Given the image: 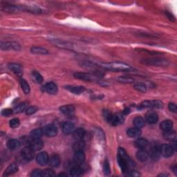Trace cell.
Returning <instances> with one entry per match:
<instances>
[{
    "mask_svg": "<svg viewBox=\"0 0 177 177\" xmlns=\"http://www.w3.org/2000/svg\"><path fill=\"white\" fill-rule=\"evenodd\" d=\"M118 163L122 171L124 173H127L129 171V166H130L131 160L126 151L123 148H119L118 150Z\"/></svg>",
    "mask_w": 177,
    "mask_h": 177,
    "instance_id": "6da1fadb",
    "label": "cell"
},
{
    "mask_svg": "<svg viewBox=\"0 0 177 177\" xmlns=\"http://www.w3.org/2000/svg\"><path fill=\"white\" fill-rule=\"evenodd\" d=\"M101 66L107 70L111 71H127L131 69V66L127 64L120 62H112L109 63H102Z\"/></svg>",
    "mask_w": 177,
    "mask_h": 177,
    "instance_id": "7a4b0ae2",
    "label": "cell"
},
{
    "mask_svg": "<svg viewBox=\"0 0 177 177\" xmlns=\"http://www.w3.org/2000/svg\"><path fill=\"white\" fill-rule=\"evenodd\" d=\"M142 63L147 65H152L156 66H168V60L164 58H159V57H153V58L145 59L142 61Z\"/></svg>",
    "mask_w": 177,
    "mask_h": 177,
    "instance_id": "3957f363",
    "label": "cell"
},
{
    "mask_svg": "<svg viewBox=\"0 0 177 177\" xmlns=\"http://www.w3.org/2000/svg\"><path fill=\"white\" fill-rule=\"evenodd\" d=\"M74 77L77 79L85 80V81H97L99 78V76H96V74L82 72L75 73H74Z\"/></svg>",
    "mask_w": 177,
    "mask_h": 177,
    "instance_id": "277c9868",
    "label": "cell"
},
{
    "mask_svg": "<svg viewBox=\"0 0 177 177\" xmlns=\"http://www.w3.org/2000/svg\"><path fill=\"white\" fill-rule=\"evenodd\" d=\"M140 107L143 108H155V109H160L163 108V103L158 100H154V101H145L141 102Z\"/></svg>",
    "mask_w": 177,
    "mask_h": 177,
    "instance_id": "5b68a950",
    "label": "cell"
},
{
    "mask_svg": "<svg viewBox=\"0 0 177 177\" xmlns=\"http://www.w3.org/2000/svg\"><path fill=\"white\" fill-rule=\"evenodd\" d=\"M160 150V154H161V155L164 157L168 158L172 156L174 152H175V148L173 147L172 145L169 144H163L159 148Z\"/></svg>",
    "mask_w": 177,
    "mask_h": 177,
    "instance_id": "8992f818",
    "label": "cell"
},
{
    "mask_svg": "<svg viewBox=\"0 0 177 177\" xmlns=\"http://www.w3.org/2000/svg\"><path fill=\"white\" fill-rule=\"evenodd\" d=\"M1 49L4 51L13 49L15 51H19L21 49L20 45L15 42H2Z\"/></svg>",
    "mask_w": 177,
    "mask_h": 177,
    "instance_id": "52a82bcc",
    "label": "cell"
},
{
    "mask_svg": "<svg viewBox=\"0 0 177 177\" xmlns=\"http://www.w3.org/2000/svg\"><path fill=\"white\" fill-rule=\"evenodd\" d=\"M34 152L35 151L32 149L30 146L24 147L22 150V156L25 160H31L34 159Z\"/></svg>",
    "mask_w": 177,
    "mask_h": 177,
    "instance_id": "ba28073f",
    "label": "cell"
},
{
    "mask_svg": "<svg viewBox=\"0 0 177 177\" xmlns=\"http://www.w3.org/2000/svg\"><path fill=\"white\" fill-rule=\"evenodd\" d=\"M57 132H58V130H57V128L56 125H54L53 124L47 125V126L44 127V133L48 137L56 136L57 134Z\"/></svg>",
    "mask_w": 177,
    "mask_h": 177,
    "instance_id": "9c48e42d",
    "label": "cell"
},
{
    "mask_svg": "<svg viewBox=\"0 0 177 177\" xmlns=\"http://www.w3.org/2000/svg\"><path fill=\"white\" fill-rule=\"evenodd\" d=\"M36 160L37 163L39 164L40 165H45L49 163V154H48L46 152H40V154H37V156L36 157Z\"/></svg>",
    "mask_w": 177,
    "mask_h": 177,
    "instance_id": "30bf717a",
    "label": "cell"
},
{
    "mask_svg": "<svg viewBox=\"0 0 177 177\" xmlns=\"http://www.w3.org/2000/svg\"><path fill=\"white\" fill-rule=\"evenodd\" d=\"M29 146L34 151H39L43 148V141L40 138H32L29 143Z\"/></svg>",
    "mask_w": 177,
    "mask_h": 177,
    "instance_id": "8fae6325",
    "label": "cell"
},
{
    "mask_svg": "<svg viewBox=\"0 0 177 177\" xmlns=\"http://www.w3.org/2000/svg\"><path fill=\"white\" fill-rule=\"evenodd\" d=\"M159 120V116L155 111H150L145 114V120L149 124H155Z\"/></svg>",
    "mask_w": 177,
    "mask_h": 177,
    "instance_id": "7c38bea8",
    "label": "cell"
},
{
    "mask_svg": "<svg viewBox=\"0 0 177 177\" xmlns=\"http://www.w3.org/2000/svg\"><path fill=\"white\" fill-rule=\"evenodd\" d=\"M85 160V154L82 150L76 151L73 156V161L78 165L82 164Z\"/></svg>",
    "mask_w": 177,
    "mask_h": 177,
    "instance_id": "4fadbf2b",
    "label": "cell"
},
{
    "mask_svg": "<svg viewBox=\"0 0 177 177\" xmlns=\"http://www.w3.org/2000/svg\"><path fill=\"white\" fill-rule=\"evenodd\" d=\"M44 91L47 92L49 94L55 95L57 92V86L53 82H48L44 86Z\"/></svg>",
    "mask_w": 177,
    "mask_h": 177,
    "instance_id": "5bb4252c",
    "label": "cell"
},
{
    "mask_svg": "<svg viewBox=\"0 0 177 177\" xmlns=\"http://www.w3.org/2000/svg\"><path fill=\"white\" fill-rule=\"evenodd\" d=\"M60 110L62 114L66 116H72L75 113V107L72 105H64L60 107Z\"/></svg>",
    "mask_w": 177,
    "mask_h": 177,
    "instance_id": "9a60e30c",
    "label": "cell"
},
{
    "mask_svg": "<svg viewBox=\"0 0 177 177\" xmlns=\"http://www.w3.org/2000/svg\"><path fill=\"white\" fill-rule=\"evenodd\" d=\"M60 163H61V160L60 156L58 155H57V154H53V155H52L49 158V160L48 164H49L51 167L57 168V167H58L60 166Z\"/></svg>",
    "mask_w": 177,
    "mask_h": 177,
    "instance_id": "2e32d148",
    "label": "cell"
},
{
    "mask_svg": "<svg viewBox=\"0 0 177 177\" xmlns=\"http://www.w3.org/2000/svg\"><path fill=\"white\" fill-rule=\"evenodd\" d=\"M123 121L124 118L120 114H115L112 115L111 120H109V123L114 125V126H118V125L123 123Z\"/></svg>",
    "mask_w": 177,
    "mask_h": 177,
    "instance_id": "e0dca14e",
    "label": "cell"
},
{
    "mask_svg": "<svg viewBox=\"0 0 177 177\" xmlns=\"http://www.w3.org/2000/svg\"><path fill=\"white\" fill-rule=\"evenodd\" d=\"M8 67L9 69L11 70L12 71H13L15 74H17V76H21L22 75V67L21 65L17 63H10L8 64Z\"/></svg>",
    "mask_w": 177,
    "mask_h": 177,
    "instance_id": "ac0fdd59",
    "label": "cell"
},
{
    "mask_svg": "<svg viewBox=\"0 0 177 177\" xmlns=\"http://www.w3.org/2000/svg\"><path fill=\"white\" fill-rule=\"evenodd\" d=\"M75 130V125L71 122H64L62 125V131L65 134H69L73 133Z\"/></svg>",
    "mask_w": 177,
    "mask_h": 177,
    "instance_id": "d6986e66",
    "label": "cell"
},
{
    "mask_svg": "<svg viewBox=\"0 0 177 177\" xmlns=\"http://www.w3.org/2000/svg\"><path fill=\"white\" fill-rule=\"evenodd\" d=\"M148 144L147 140L144 138H138L135 141V146L139 150H145L148 146Z\"/></svg>",
    "mask_w": 177,
    "mask_h": 177,
    "instance_id": "ffe728a7",
    "label": "cell"
},
{
    "mask_svg": "<svg viewBox=\"0 0 177 177\" xmlns=\"http://www.w3.org/2000/svg\"><path fill=\"white\" fill-rule=\"evenodd\" d=\"M73 136L76 140H82L85 136V131L82 128H78L73 131Z\"/></svg>",
    "mask_w": 177,
    "mask_h": 177,
    "instance_id": "44dd1931",
    "label": "cell"
},
{
    "mask_svg": "<svg viewBox=\"0 0 177 177\" xmlns=\"http://www.w3.org/2000/svg\"><path fill=\"white\" fill-rule=\"evenodd\" d=\"M149 156V153L145 150H140L139 151H138L136 153L137 159L140 162H145L148 159Z\"/></svg>",
    "mask_w": 177,
    "mask_h": 177,
    "instance_id": "7402d4cb",
    "label": "cell"
},
{
    "mask_svg": "<svg viewBox=\"0 0 177 177\" xmlns=\"http://www.w3.org/2000/svg\"><path fill=\"white\" fill-rule=\"evenodd\" d=\"M173 127V122L170 120H165L161 122L160 125V130L164 131L172 130Z\"/></svg>",
    "mask_w": 177,
    "mask_h": 177,
    "instance_id": "603a6c76",
    "label": "cell"
},
{
    "mask_svg": "<svg viewBox=\"0 0 177 177\" xmlns=\"http://www.w3.org/2000/svg\"><path fill=\"white\" fill-rule=\"evenodd\" d=\"M66 88L70 92L75 94H80L85 91V88L81 86H66Z\"/></svg>",
    "mask_w": 177,
    "mask_h": 177,
    "instance_id": "cb8c5ba5",
    "label": "cell"
},
{
    "mask_svg": "<svg viewBox=\"0 0 177 177\" xmlns=\"http://www.w3.org/2000/svg\"><path fill=\"white\" fill-rule=\"evenodd\" d=\"M163 137L165 140L173 142V141H175L176 140V133L175 131H173L172 130L167 131H164Z\"/></svg>",
    "mask_w": 177,
    "mask_h": 177,
    "instance_id": "d4e9b609",
    "label": "cell"
},
{
    "mask_svg": "<svg viewBox=\"0 0 177 177\" xmlns=\"http://www.w3.org/2000/svg\"><path fill=\"white\" fill-rule=\"evenodd\" d=\"M140 130L136 127H131L128 129L127 131V134L130 138H138L140 135Z\"/></svg>",
    "mask_w": 177,
    "mask_h": 177,
    "instance_id": "484cf974",
    "label": "cell"
},
{
    "mask_svg": "<svg viewBox=\"0 0 177 177\" xmlns=\"http://www.w3.org/2000/svg\"><path fill=\"white\" fill-rule=\"evenodd\" d=\"M20 145V143L19 142V140L16 139H11L9 140L7 143L8 147L11 150H15L18 149Z\"/></svg>",
    "mask_w": 177,
    "mask_h": 177,
    "instance_id": "4316f807",
    "label": "cell"
},
{
    "mask_svg": "<svg viewBox=\"0 0 177 177\" xmlns=\"http://www.w3.org/2000/svg\"><path fill=\"white\" fill-rule=\"evenodd\" d=\"M17 171H18L17 165L15 163H12V164H11V165H9L7 168H6V171H5V175L6 176H8V175H12V174L16 173Z\"/></svg>",
    "mask_w": 177,
    "mask_h": 177,
    "instance_id": "83f0119b",
    "label": "cell"
},
{
    "mask_svg": "<svg viewBox=\"0 0 177 177\" xmlns=\"http://www.w3.org/2000/svg\"><path fill=\"white\" fill-rule=\"evenodd\" d=\"M160 154V150L157 146H153L152 147H151L150 154L149 155L151 156L152 159H153L154 160H157L159 159Z\"/></svg>",
    "mask_w": 177,
    "mask_h": 177,
    "instance_id": "f1b7e54d",
    "label": "cell"
},
{
    "mask_svg": "<svg viewBox=\"0 0 177 177\" xmlns=\"http://www.w3.org/2000/svg\"><path fill=\"white\" fill-rule=\"evenodd\" d=\"M133 123L135 127L140 129L144 127L145 125V120L141 116H137L134 119Z\"/></svg>",
    "mask_w": 177,
    "mask_h": 177,
    "instance_id": "f546056e",
    "label": "cell"
},
{
    "mask_svg": "<svg viewBox=\"0 0 177 177\" xmlns=\"http://www.w3.org/2000/svg\"><path fill=\"white\" fill-rule=\"evenodd\" d=\"M31 51L34 54H39V55H46L49 53V52H48V51L46 49H44V48L40 47H32Z\"/></svg>",
    "mask_w": 177,
    "mask_h": 177,
    "instance_id": "4dcf8cb0",
    "label": "cell"
},
{
    "mask_svg": "<svg viewBox=\"0 0 177 177\" xmlns=\"http://www.w3.org/2000/svg\"><path fill=\"white\" fill-rule=\"evenodd\" d=\"M44 134V130L42 129H35L31 131V137L32 138H40Z\"/></svg>",
    "mask_w": 177,
    "mask_h": 177,
    "instance_id": "1f68e13d",
    "label": "cell"
},
{
    "mask_svg": "<svg viewBox=\"0 0 177 177\" xmlns=\"http://www.w3.org/2000/svg\"><path fill=\"white\" fill-rule=\"evenodd\" d=\"M20 85L22 86V89L23 90V91L26 94H29L31 91V87L29 85H28L27 80H25L23 78L20 79Z\"/></svg>",
    "mask_w": 177,
    "mask_h": 177,
    "instance_id": "d6a6232c",
    "label": "cell"
},
{
    "mask_svg": "<svg viewBox=\"0 0 177 177\" xmlns=\"http://www.w3.org/2000/svg\"><path fill=\"white\" fill-rule=\"evenodd\" d=\"M32 78H33L34 82H35L37 84H41L43 82L42 76L39 72L35 71L32 73Z\"/></svg>",
    "mask_w": 177,
    "mask_h": 177,
    "instance_id": "836d02e7",
    "label": "cell"
},
{
    "mask_svg": "<svg viewBox=\"0 0 177 177\" xmlns=\"http://www.w3.org/2000/svg\"><path fill=\"white\" fill-rule=\"evenodd\" d=\"M118 81L123 84H130L134 82V79L130 76H121L118 78Z\"/></svg>",
    "mask_w": 177,
    "mask_h": 177,
    "instance_id": "e575fe53",
    "label": "cell"
},
{
    "mask_svg": "<svg viewBox=\"0 0 177 177\" xmlns=\"http://www.w3.org/2000/svg\"><path fill=\"white\" fill-rule=\"evenodd\" d=\"M82 170L80 167H74L71 170L70 175L72 176H80L82 174Z\"/></svg>",
    "mask_w": 177,
    "mask_h": 177,
    "instance_id": "d590c367",
    "label": "cell"
},
{
    "mask_svg": "<svg viewBox=\"0 0 177 177\" xmlns=\"http://www.w3.org/2000/svg\"><path fill=\"white\" fill-rule=\"evenodd\" d=\"M134 88L135 89L137 90V91L142 93H145L147 91V86L142 82H138L135 84Z\"/></svg>",
    "mask_w": 177,
    "mask_h": 177,
    "instance_id": "8d00e7d4",
    "label": "cell"
},
{
    "mask_svg": "<svg viewBox=\"0 0 177 177\" xmlns=\"http://www.w3.org/2000/svg\"><path fill=\"white\" fill-rule=\"evenodd\" d=\"M84 147H85V143H84L82 140H77L73 145V150L75 151L82 150Z\"/></svg>",
    "mask_w": 177,
    "mask_h": 177,
    "instance_id": "74e56055",
    "label": "cell"
},
{
    "mask_svg": "<svg viewBox=\"0 0 177 177\" xmlns=\"http://www.w3.org/2000/svg\"><path fill=\"white\" fill-rule=\"evenodd\" d=\"M20 121L18 118L12 119V120H10V123H9L10 127L12 129L17 128L19 126H20Z\"/></svg>",
    "mask_w": 177,
    "mask_h": 177,
    "instance_id": "f35d334b",
    "label": "cell"
},
{
    "mask_svg": "<svg viewBox=\"0 0 177 177\" xmlns=\"http://www.w3.org/2000/svg\"><path fill=\"white\" fill-rule=\"evenodd\" d=\"M42 175L43 176L46 177H51L56 176V173L51 169H46L42 171Z\"/></svg>",
    "mask_w": 177,
    "mask_h": 177,
    "instance_id": "ab89813d",
    "label": "cell"
},
{
    "mask_svg": "<svg viewBox=\"0 0 177 177\" xmlns=\"http://www.w3.org/2000/svg\"><path fill=\"white\" fill-rule=\"evenodd\" d=\"M26 107H27V105H26L25 103H21L20 105H18L17 107H15V112L17 114L22 113V111H24L25 110Z\"/></svg>",
    "mask_w": 177,
    "mask_h": 177,
    "instance_id": "60d3db41",
    "label": "cell"
},
{
    "mask_svg": "<svg viewBox=\"0 0 177 177\" xmlns=\"http://www.w3.org/2000/svg\"><path fill=\"white\" fill-rule=\"evenodd\" d=\"M38 110V108L35 106H31L26 109V114L27 115H32L35 114V112Z\"/></svg>",
    "mask_w": 177,
    "mask_h": 177,
    "instance_id": "b9f144b4",
    "label": "cell"
},
{
    "mask_svg": "<svg viewBox=\"0 0 177 177\" xmlns=\"http://www.w3.org/2000/svg\"><path fill=\"white\" fill-rule=\"evenodd\" d=\"M31 176L33 177H41L43 176L42 175V171L40 169H35L31 174Z\"/></svg>",
    "mask_w": 177,
    "mask_h": 177,
    "instance_id": "7bdbcfd3",
    "label": "cell"
},
{
    "mask_svg": "<svg viewBox=\"0 0 177 177\" xmlns=\"http://www.w3.org/2000/svg\"><path fill=\"white\" fill-rule=\"evenodd\" d=\"M12 113H13V111H12L11 109H5L4 110H2V115L6 117H8L10 116L11 115H12Z\"/></svg>",
    "mask_w": 177,
    "mask_h": 177,
    "instance_id": "ee69618b",
    "label": "cell"
},
{
    "mask_svg": "<svg viewBox=\"0 0 177 177\" xmlns=\"http://www.w3.org/2000/svg\"><path fill=\"white\" fill-rule=\"evenodd\" d=\"M110 167H109V163L107 161V160H105V164H104V172L105 175H109V173H110Z\"/></svg>",
    "mask_w": 177,
    "mask_h": 177,
    "instance_id": "f6af8a7d",
    "label": "cell"
},
{
    "mask_svg": "<svg viewBox=\"0 0 177 177\" xmlns=\"http://www.w3.org/2000/svg\"><path fill=\"white\" fill-rule=\"evenodd\" d=\"M168 107H169L170 110L172 111V112H174V113H176V111H177L176 105V104L173 103V102H170V103L168 105Z\"/></svg>",
    "mask_w": 177,
    "mask_h": 177,
    "instance_id": "bcb514c9",
    "label": "cell"
},
{
    "mask_svg": "<svg viewBox=\"0 0 177 177\" xmlns=\"http://www.w3.org/2000/svg\"><path fill=\"white\" fill-rule=\"evenodd\" d=\"M112 115H113V114H111L110 112L108 111H105V112H104L105 118L108 122H109V120H111V118L112 116Z\"/></svg>",
    "mask_w": 177,
    "mask_h": 177,
    "instance_id": "7dc6e473",
    "label": "cell"
},
{
    "mask_svg": "<svg viewBox=\"0 0 177 177\" xmlns=\"http://www.w3.org/2000/svg\"><path fill=\"white\" fill-rule=\"evenodd\" d=\"M128 172H130L129 174H127V175H129V176H140V174L137 172L136 171H134V170H132V171H128Z\"/></svg>",
    "mask_w": 177,
    "mask_h": 177,
    "instance_id": "c3c4849f",
    "label": "cell"
},
{
    "mask_svg": "<svg viewBox=\"0 0 177 177\" xmlns=\"http://www.w3.org/2000/svg\"><path fill=\"white\" fill-rule=\"evenodd\" d=\"M130 112V109H125V110H124V111H123V113L125 114H129Z\"/></svg>",
    "mask_w": 177,
    "mask_h": 177,
    "instance_id": "681fc988",
    "label": "cell"
}]
</instances>
